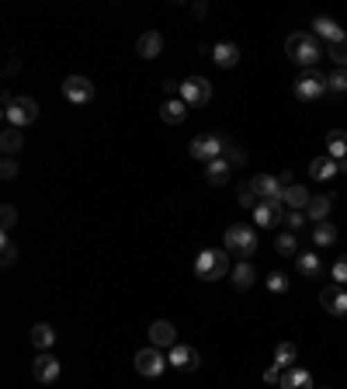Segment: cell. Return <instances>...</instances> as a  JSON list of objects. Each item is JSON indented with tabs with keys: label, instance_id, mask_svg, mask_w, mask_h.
I'll return each instance as SVG.
<instances>
[{
	"label": "cell",
	"instance_id": "obj_1",
	"mask_svg": "<svg viewBox=\"0 0 347 389\" xmlns=\"http://www.w3.org/2000/svg\"><path fill=\"white\" fill-rule=\"evenodd\" d=\"M285 56H288L292 63L312 70V67L323 60V46H319L316 35H309V32H295V35L285 39Z\"/></svg>",
	"mask_w": 347,
	"mask_h": 389
},
{
	"label": "cell",
	"instance_id": "obj_2",
	"mask_svg": "<svg viewBox=\"0 0 347 389\" xmlns=\"http://www.w3.org/2000/svg\"><path fill=\"white\" fill-rule=\"evenodd\" d=\"M229 271V250H202L195 257V275L202 282H215V278H226Z\"/></svg>",
	"mask_w": 347,
	"mask_h": 389
},
{
	"label": "cell",
	"instance_id": "obj_3",
	"mask_svg": "<svg viewBox=\"0 0 347 389\" xmlns=\"http://www.w3.org/2000/svg\"><path fill=\"white\" fill-rule=\"evenodd\" d=\"M222 243H226V250H229V254L247 257V254H253V250H257V233H253L247 223H236V226H229V230H226Z\"/></svg>",
	"mask_w": 347,
	"mask_h": 389
},
{
	"label": "cell",
	"instance_id": "obj_4",
	"mask_svg": "<svg viewBox=\"0 0 347 389\" xmlns=\"http://www.w3.org/2000/svg\"><path fill=\"white\" fill-rule=\"evenodd\" d=\"M188 153L198 160V164H212V160H222L226 153V136H195Z\"/></svg>",
	"mask_w": 347,
	"mask_h": 389
},
{
	"label": "cell",
	"instance_id": "obj_5",
	"mask_svg": "<svg viewBox=\"0 0 347 389\" xmlns=\"http://www.w3.org/2000/svg\"><path fill=\"white\" fill-rule=\"evenodd\" d=\"M330 87H326V74H319V70H305V74H299V80H295V98L299 101H316V98H323Z\"/></svg>",
	"mask_w": 347,
	"mask_h": 389
},
{
	"label": "cell",
	"instance_id": "obj_6",
	"mask_svg": "<svg viewBox=\"0 0 347 389\" xmlns=\"http://www.w3.org/2000/svg\"><path fill=\"white\" fill-rule=\"evenodd\" d=\"M181 101H184L188 108H205V105L212 101V84H208L205 77H188V80H181Z\"/></svg>",
	"mask_w": 347,
	"mask_h": 389
},
{
	"label": "cell",
	"instance_id": "obj_7",
	"mask_svg": "<svg viewBox=\"0 0 347 389\" xmlns=\"http://www.w3.org/2000/svg\"><path fill=\"white\" fill-rule=\"evenodd\" d=\"M167 365H170V361L163 358V351H160V347H153V344H150V347H143V351L136 354V372H139V375H146V379L163 375V368H167Z\"/></svg>",
	"mask_w": 347,
	"mask_h": 389
},
{
	"label": "cell",
	"instance_id": "obj_8",
	"mask_svg": "<svg viewBox=\"0 0 347 389\" xmlns=\"http://www.w3.org/2000/svg\"><path fill=\"white\" fill-rule=\"evenodd\" d=\"M63 98H66L70 105H91V101H94V84H91L87 77L73 74V77L63 80Z\"/></svg>",
	"mask_w": 347,
	"mask_h": 389
},
{
	"label": "cell",
	"instance_id": "obj_9",
	"mask_svg": "<svg viewBox=\"0 0 347 389\" xmlns=\"http://www.w3.org/2000/svg\"><path fill=\"white\" fill-rule=\"evenodd\" d=\"M4 119H8V126H15V129L32 126V122L39 119V105H35V98H18V101L4 112Z\"/></svg>",
	"mask_w": 347,
	"mask_h": 389
},
{
	"label": "cell",
	"instance_id": "obj_10",
	"mask_svg": "<svg viewBox=\"0 0 347 389\" xmlns=\"http://www.w3.org/2000/svg\"><path fill=\"white\" fill-rule=\"evenodd\" d=\"M250 188H253V195H257L260 202H281V195H285L278 174H257V178L250 181Z\"/></svg>",
	"mask_w": 347,
	"mask_h": 389
},
{
	"label": "cell",
	"instance_id": "obj_11",
	"mask_svg": "<svg viewBox=\"0 0 347 389\" xmlns=\"http://www.w3.org/2000/svg\"><path fill=\"white\" fill-rule=\"evenodd\" d=\"M32 375H35V382H42V386H53V382L60 379V361H56L49 351H42V354L32 361Z\"/></svg>",
	"mask_w": 347,
	"mask_h": 389
},
{
	"label": "cell",
	"instance_id": "obj_12",
	"mask_svg": "<svg viewBox=\"0 0 347 389\" xmlns=\"http://www.w3.org/2000/svg\"><path fill=\"white\" fill-rule=\"evenodd\" d=\"M319 302H323V309H326L330 316H347V288L326 285V288L319 292Z\"/></svg>",
	"mask_w": 347,
	"mask_h": 389
},
{
	"label": "cell",
	"instance_id": "obj_13",
	"mask_svg": "<svg viewBox=\"0 0 347 389\" xmlns=\"http://www.w3.org/2000/svg\"><path fill=\"white\" fill-rule=\"evenodd\" d=\"M253 223L264 226V230L281 226V223H285V209H281V202H260V205L253 209Z\"/></svg>",
	"mask_w": 347,
	"mask_h": 389
},
{
	"label": "cell",
	"instance_id": "obj_14",
	"mask_svg": "<svg viewBox=\"0 0 347 389\" xmlns=\"http://www.w3.org/2000/svg\"><path fill=\"white\" fill-rule=\"evenodd\" d=\"M167 361H170L174 368H181V372H195V368L202 365V358H198V351H195L191 344H174Z\"/></svg>",
	"mask_w": 347,
	"mask_h": 389
},
{
	"label": "cell",
	"instance_id": "obj_15",
	"mask_svg": "<svg viewBox=\"0 0 347 389\" xmlns=\"http://www.w3.org/2000/svg\"><path fill=\"white\" fill-rule=\"evenodd\" d=\"M150 344L153 347H174L177 344V330H174V323H167V320H157V323H150Z\"/></svg>",
	"mask_w": 347,
	"mask_h": 389
},
{
	"label": "cell",
	"instance_id": "obj_16",
	"mask_svg": "<svg viewBox=\"0 0 347 389\" xmlns=\"http://www.w3.org/2000/svg\"><path fill=\"white\" fill-rule=\"evenodd\" d=\"M212 60H215V67L233 70V67L240 63V46H236V42H215V46H212Z\"/></svg>",
	"mask_w": 347,
	"mask_h": 389
},
{
	"label": "cell",
	"instance_id": "obj_17",
	"mask_svg": "<svg viewBox=\"0 0 347 389\" xmlns=\"http://www.w3.org/2000/svg\"><path fill=\"white\" fill-rule=\"evenodd\" d=\"M136 53H139L143 60H157V56L163 53V35H160V32H143L139 42H136Z\"/></svg>",
	"mask_w": 347,
	"mask_h": 389
},
{
	"label": "cell",
	"instance_id": "obj_18",
	"mask_svg": "<svg viewBox=\"0 0 347 389\" xmlns=\"http://www.w3.org/2000/svg\"><path fill=\"white\" fill-rule=\"evenodd\" d=\"M278 386H281V389H312V375H309L305 368L292 365V368L281 372V382H278Z\"/></svg>",
	"mask_w": 347,
	"mask_h": 389
},
{
	"label": "cell",
	"instance_id": "obj_19",
	"mask_svg": "<svg viewBox=\"0 0 347 389\" xmlns=\"http://www.w3.org/2000/svg\"><path fill=\"white\" fill-rule=\"evenodd\" d=\"M184 119H188V105H184L181 98H170V101L160 105V122H167V126H181Z\"/></svg>",
	"mask_w": 347,
	"mask_h": 389
},
{
	"label": "cell",
	"instance_id": "obj_20",
	"mask_svg": "<svg viewBox=\"0 0 347 389\" xmlns=\"http://www.w3.org/2000/svg\"><path fill=\"white\" fill-rule=\"evenodd\" d=\"M333 174H340V167H337V160L326 153V157H316L312 164H309V178L312 181H330Z\"/></svg>",
	"mask_w": 347,
	"mask_h": 389
},
{
	"label": "cell",
	"instance_id": "obj_21",
	"mask_svg": "<svg viewBox=\"0 0 347 389\" xmlns=\"http://www.w3.org/2000/svg\"><path fill=\"white\" fill-rule=\"evenodd\" d=\"M295 361H299V347H295L292 340H278V347H274V361H271V365H274L278 372H285V368H292Z\"/></svg>",
	"mask_w": 347,
	"mask_h": 389
},
{
	"label": "cell",
	"instance_id": "obj_22",
	"mask_svg": "<svg viewBox=\"0 0 347 389\" xmlns=\"http://www.w3.org/2000/svg\"><path fill=\"white\" fill-rule=\"evenodd\" d=\"M295 264H299V275H305V278H319L323 275V261H319L316 250H302L295 257Z\"/></svg>",
	"mask_w": 347,
	"mask_h": 389
},
{
	"label": "cell",
	"instance_id": "obj_23",
	"mask_svg": "<svg viewBox=\"0 0 347 389\" xmlns=\"http://www.w3.org/2000/svg\"><path fill=\"white\" fill-rule=\"evenodd\" d=\"M312 243H316L319 250H323V247H333V243H337V226L326 223V219H323V223H312Z\"/></svg>",
	"mask_w": 347,
	"mask_h": 389
},
{
	"label": "cell",
	"instance_id": "obj_24",
	"mask_svg": "<svg viewBox=\"0 0 347 389\" xmlns=\"http://www.w3.org/2000/svg\"><path fill=\"white\" fill-rule=\"evenodd\" d=\"M21 146H25V136H21V129L8 126V129H4V136H0V150H4V157H15V153H21Z\"/></svg>",
	"mask_w": 347,
	"mask_h": 389
},
{
	"label": "cell",
	"instance_id": "obj_25",
	"mask_svg": "<svg viewBox=\"0 0 347 389\" xmlns=\"http://www.w3.org/2000/svg\"><path fill=\"white\" fill-rule=\"evenodd\" d=\"M309 198H312V195H309L302 184H292V188H285V195H281V205H288V209H302V212H305Z\"/></svg>",
	"mask_w": 347,
	"mask_h": 389
},
{
	"label": "cell",
	"instance_id": "obj_26",
	"mask_svg": "<svg viewBox=\"0 0 347 389\" xmlns=\"http://www.w3.org/2000/svg\"><path fill=\"white\" fill-rule=\"evenodd\" d=\"M326 153H330L333 160H344V157H347V132H344V129L326 132Z\"/></svg>",
	"mask_w": 347,
	"mask_h": 389
},
{
	"label": "cell",
	"instance_id": "obj_27",
	"mask_svg": "<svg viewBox=\"0 0 347 389\" xmlns=\"http://www.w3.org/2000/svg\"><path fill=\"white\" fill-rule=\"evenodd\" d=\"M305 216H309V223H323L330 216V198L326 195H312L309 205H305Z\"/></svg>",
	"mask_w": 347,
	"mask_h": 389
},
{
	"label": "cell",
	"instance_id": "obj_28",
	"mask_svg": "<svg viewBox=\"0 0 347 389\" xmlns=\"http://www.w3.org/2000/svg\"><path fill=\"white\" fill-rule=\"evenodd\" d=\"M312 35H316V39H326V46H330V42L340 39L344 32L337 28V21H330V18H316V21H312Z\"/></svg>",
	"mask_w": 347,
	"mask_h": 389
},
{
	"label": "cell",
	"instance_id": "obj_29",
	"mask_svg": "<svg viewBox=\"0 0 347 389\" xmlns=\"http://www.w3.org/2000/svg\"><path fill=\"white\" fill-rule=\"evenodd\" d=\"M229 171H233V167L226 164V157L205 164V178H208V184H226V181H229Z\"/></svg>",
	"mask_w": 347,
	"mask_h": 389
},
{
	"label": "cell",
	"instance_id": "obj_30",
	"mask_svg": "<svg viewBox=\"0 0 347 389\" xmlns=\"http://www.w3.org/2000/svg\"><path fill=\"white\" fill-rule=\"evenodd\" d=\"M253 282H257L253 264H250V261H240V264L233 268V285H236V288H250Z\"/></svg>",
	"mask_w": 347,
	"mask_h": 389
},
{
	"label": "cell",
	"instance_id": "obj_31",
	"mask_svg": "<svg viewBox=\"0 0 347 389\" xmlns=\"http://www.w3.org/2000/svg\"><path fill=\"white\" fill-rule=\"evenodd\" d=\"M53 340H56V330H53L49 323H35V327H32V344H35L39 351H49Z\"/></svg>",
	"mask_w": 347,
	"mask_h": 389
},
{
	"label": "cell",
	"instance_id": "obj_32",
	"mask_svg": "<svg viewBox=\"0 0 347 389\" xmlns=\"http://www.w3.org/2000/svg\"><path fill=\"white\" fill-rule=\"evenodd\" d=\"M326 56H330V60H333V63H337V67L344 70V67H347V35L333 39V42L326 46Z\"/></svg>",
	"mask_w": 347,
	"mask_h": 389
},
{
	"label": "cell",
	"instance_id": "obj_33",
	"mask_svg": "<svg viewBox=\"0 0 347 389\" xmlns=\"http://www.w3.org/2000/svg\"><path fill=\"white\" fill-rule=\"evenodd\" d=\"M274 250H278L281 257H292V254L299 250V240H295V233H278V236H274Z\"/></svg>",
	"mask_w": 347,
	"mask_h": 389
},
{
	"label": "cell",
	"instance_id": "obj_34",
	"mask_svg": "<svg viewBox=\"0 0 347 389\" xmlns=\"http://www.w3.org/2000/svg\"><path fill=\"white\" fill-rule=\"evenodd\" d=\"M330 278H333V285H347V254H340L333 264H330Z\"/></svg>",
	"mask_w": 347,
	"mask_h": 389
},
{
	"label": "cell",
	"instance_id": "obj_35",
	"mask_svg": "<svg viewBox=\"0 0 347 389\" xmlns=\"http://www.w3.org/2000/svg\"><path fill=\"white\" fill-rule=\"evenodd\" d=\"M309 223V216L302 212V209H288L285 212V226H288V233H295V230H302Z\"/></svg>",
	"mask_w": 347,
	"mask_h": 389
},
{
	"label": "cell",
	"instance_id": "obj_36",
	"mask_svg": "<svg viewBox=\"0 0 347 389\" xmlns=\"http://www.w3.org/2000/svg\"><path fill=\"white\" fill-rule=\"evenodd\" d=\"M222 157H226L229 167H243V164H247V153H243L240 146H233L229 139H226V153H222Z\"/></svg>",
	"mask_w": 347,
	"mask_h": 389
},
{
	"label": "cell",
	"instance_id": "obj_37",
	"mask_svg": "<svg viewBox=\"0 0 347 389\" xmlns=\"http://www.w3.org/2000/svg\"><path fill=\"white\" fill-rule=\"evenodd\" d=\"M267 288L278 292V295H285V292H288V275H285V271H271V275H267Z\"/></svg>",
	"mask_w": 347,
	"mask_h": 389
},
{
	"label": "cell",
	"instance_id": "obj_38",
	"mask_svg": "<svg viewBox=\"0 0 347 389\" xmlns=\"http://www.w3.org/2000/svg\"><path fill=\"white\" fill-rule=\"evenodd\" d=\"M0 219H4V223H0V230H4V236L15 230V223H18V209L15 205H4V209H0Z\"/></svg>",
	"mask_w": 347,
	"mask_h": 389
},
{
	"label": "cell",
	"instance_id": "obj_39",
	"mask_svg": "<svg viewBox=\"0 0 347 389\" xmlns=\"http://www.w3.org/2000/svg\"><path fill=\"white\" fill-rule=\"evenodd\" d=\"M326 87L337 91V94H344V91H347V70H333V74L326 77Z\"/></svg>",
	"mask_w": 347,
	"mask_h": 389
},
{
	"label": "cell",
	"instance_id": "obj_40",
	"mask_svg": "<svg viewBox=\"0 0 347 389\" xmlns=\"http://www.w3.org/2000/svg\"><path fill=\"white\" fill-rule=\"evenodd\" d=\"M236 202H240L243 209H250V212H253V209L260 205V198L253 195V188H250V184H247V188H240V198H236Z\"/></svg>",
	"mask_w": 347,
	"mask_h": 389
},
{
	"label": "cell",
	"instance_id": "obj_41",
	"mask_svg": "<svg viewBox=\"0 0 347 389\" xmlns=\"http://www.w3.org/2000/svg\"><path fill=\"white\" fill-rule=\"evenodd\" d=\"M4 254H0V261H4V268H11L15 261H18V247L11 243V236H4V247H0Z\"/></svg>",
	"mask_w": 347,
	"mask_h": 389
},
{
	"label": "cell",
	"instance_id": "obj_42",
	"mask_svg": "<svg viewBox=\"0 0 347 389\" xmlns=\"http://www.w3.org/2000/svg\"><path fill=\"white\" fill-rule=\"evenodd\" d=\"M18 174V164H15V157H4V164H0V178L4 181H11Z\"/></svg>",
	"mask_w": 347,
	"mask_h": 389
},
{
	"label": "cell",
	"instance_id": "obj_43",
	"mask_svg": "<svg viewBox=\"0 0 347 389\" xmlns=\"http://www.w3.org/2000/svg\"><path fill=\"white\" fill-rule=\"evenodd\" d=\"M163 94H167V101H170V98H181V84H177V80H167V84H163Z\"/></svg>",
	"mask_w": 347,
	"mask_h": 389
},
{
	"label": "cell",
	"instance_id": "obj_44",
	"mask_svg": "<svg viewBox=\"0 0 347 389\" xmlns=\"http://www.w3.org/2000/svg\"><path fill=\"white\" fill-rule=\"evenodd\" d=\"M264 382H281V372H278V368L271 365V368L264 372Z\"/></svg>",
	"mask_w": 347,
	"mask_h": 389
},
{
	"label": "cell",
	"instance_id": "obj_45",
	"mask_svg": "<svg viewBox=\"0 0 347 389\" xmlns=\"http://www.w3.org/2000/svg\"><path fill=\"white\" fill-rule=\"evenodd\" d=\"M278 181H281V188H292V184H295V181H292V171H281Z\"/></svg>",
	"mask_w": 347,
	"mask_h": 389
},
{
	"label": "cell",
	"instance_id": "obj_46",
	"mask_svg": "<svg viewBox=\"0 0 347 389\" xmlns=\"http://www.w3.org/2000/svg\"><path fill=\"white\" fill-rule=\"evenodd\" d=\"M337 167H340V174H347V157H344V160H337Z\"/></svg>",
	"mask_w": 347,
	"mask_h": 389
}]
</instances>
